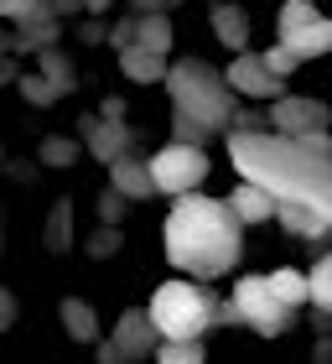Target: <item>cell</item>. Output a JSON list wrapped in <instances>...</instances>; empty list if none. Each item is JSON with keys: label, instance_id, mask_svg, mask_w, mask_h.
<instances>
[{"label": "cell", "instance_id": "6da1fadb", "mask_svg": "<svg viewBox=\"0 0 332 364\" xmlns=\"http://www.w3.org/2000/svg\"><path fill=\"white\" fill-rule=\"evenodd\" d=\"M228 161L244 182L275 193V203L306 208L332 229V136L291 141L275 130H228Z\"/></svg>", "mask_w": 332, "mask_h": 364}, {"label": "cell", "instance_id": "7a4b0ae2", "mask_svg": "<svg viewBox=\"0 0 332 364\" xmlns=\"http://www.w3.org/2000/svg\"><path fill=\"white\" fill-rule=\"evenodd\" d=\"M161 250L172 271L192 276V281H218L244 255V224L234 219L228 198L187 193L172 203V213L161 224Z\"/></svg>", "mask_w": 332, "mask_h": 364}, {"label": "cell", "instance_id": "3957f363", "mask_svg": "<svg viewBox=\"0 0 332 364\" xmlns=\"http://www.w3.org/2000/svg\"><path fill=\"white\" fill-rule=\"evenodd\" d=\"M166 94H172L177 109V141L203 146L213 130H234L228 114H234V89L218 68H208L203 58H182L166 73Z\"/></svg>", "mask_w": 332, "mask_h": 364}, {"label": "cell", "instance_id": "277c9868", "mask_svg": "<svg viewBox=\"0 0 332 364\" xmlns=\"http://www.w3.org/2000/svg\"><path fill=\"white\" fill-rule=\"evenodd\" d=\"M145 312H151L156 333L172 338V343H197V338H208V328L223 323V302L192 276L161 281L151 291V302H145Z\"/></svg>", "mask_w": 332, "mask_h": 364}, {"label": "cell", "instance_id": "5b68a950", "mask_svg": "<svg viewBox=\"0 0 332 364\" xmlns=\"http://www.w3.org/2000/svg\"><path fill=\"white\" fill-rule=\"evenodd\" d=\"M275 42L291 47L301 63L332 53V16L317 11V0H286L275 16Z\"/></svg>", "mask_w": 332, "mask_h": 364}, {"label": "cell", "instance_id": "8992f818", "mask_svg": "<svg viewBox=\"0 0 332 364\" xmlns=\"http://www.w3.org/2000/svg\"><path fill=\"white\" fill-rule=\"evenodd\" d=\"M151 161V182H156V193H166V198H187V193H197L208 182V151L203 146H192V141H166L161 151H151L145 156Z\"/></svg>", "mask_w": 332, "mask_h": 364}, {"label": "cell", "instance_id": "52a82bcc", "mask_svg": "<svg viewBox=\"0 0 332 364\" xmlns=\"http://www.w3.org/2000/svg\"><path fill=\"white\" fill-rule=\"evenodd\" d=\"M228 302H234L239 323L249 328V333H260V338H280V333L296 323V312L270 291V276H239Z\"/></svg>", "mask_w": 332, "mask_h": 364}, {"label": "cell", "instance_id": "ba28073f", "mask_svg": "<svg viewBox=\"0 0 332 364\" xmlns=\"http://www.w3.org/2000/svg\"><path fill=\"white\" fill-rule=\"evenodd\" d=\"M332 125V109L322 99H301V94H280L270 105V130L275 136H291V141H311V136H327Z\"/></svg>", "mask_w": 332, "mask_h": 364}, {"label": "cell", "instance_id": "9c48e42d", "mask_svg": "<svg viewBox=\"0 0 332 364\" xmlns=\"http://www.w3.org/2000/svg\"><path fill=\"white\" fill-rule=\"evenodd\" d=\"M228 89L244 94V99H280L286 94V78L270 73V63H265V53H234V63L223 68Z\"/></svg>", "mask_w": 332, "mask_h": 364}, {"label": "cell", "instance_id": "30bf717a", "mask_svg": "<svg viewBox=\"0 0 332 364\" xmlns=\"http://www.w3.org/2000/svg\"><path fill=\"white\" fill-rule=\"evenodd\" d=\"M109 343H114V354H120V359L130 364V359H145V354H156V349H161V333H156L151 312L140 307V312H125V318L114 323V338H109Z\"/></svg>", "mask_w": 332, "mask_h": 364}, {"label": "cell", "instance_id": "8fae6325", "mask_svg": "<svg viewBox=\"0 0 332 364\" xmlns=\"http://www.w3.org/2000/svg\"><path fill=\"white\" fill-rule=\"evenodd\" d=\"M228 208H234V219L244 224V229H255V224H270L275 213H280V203H275V193H265L260 182H234V193H228Z\"/></svg>", "mask_w": 332, "mask_h": 364}, {"label": "cell", "instance_id": "7c38bea8", "mask_svg": "<svg viewBox=\"0 0 332 364\" xmlns=\"http://www.w3.org/2000/svg\"><path fill=\"white\" fill-rule=\"evenodd\" d=\"M109 182H114V193H125V198H151V193H156L151 161H145V156H114Z\"/></svg>", "mask_w": 332, "mask_h": 364}, {"label": "cell", "instance_id": "4fadbf2b", "mask_svg": "<svg viewBox=\"0 0 332 364\" xmlns=\"http://www.w3.org/2000/svg\"><path fill=\"white\" fill-rule=\"evenodd\" d=\"M120 68L135 78V84H156V78H166L172 68H166L161 53H145V47H120Z\"/></svg>", "mask_w": 332, "mask_h": 364}, {"label": "cell", "instance_id": "5bb4252c", "mask_svg": "<svg viewBox=\"0 0 332 364\" xmlns=\"http://www.w3.org/2000/svg\"><path fill=\"white\" fill-rule=\"evenodd\" d=\"M270 291H275L291 312L301 307V302H311V281H306V271H296V266H275V271H270Z\"/></svg>", "mask_w": 332, "mask_h": 364}, {"label": "cell", "instance_id": "9a60e30c", "mask_svg": "<svg viewBox=\"0 0 332 364\" xmlns=\"http://www.w3.org/2000/svg\"><path fill=\"white\" fill-rule=\"evenodd\" d=\"M213 31H218L223 47H234V53H249V16L239 6H218L213 11Z\"/></svg>", "mask_w": 332, "mask_h": 364}, {"label": "cell", "instance_id": "2e32d148", "mask_svg": "<svg viewBox=\"0 0 332 364\" xmlns=\"http://www.w3.org/2000/svg\"><path fill=\"white\" fill-rule=\"evenodd\" d=\"M62 328H68V338H78V343H99L94 307H89V302H78V296H68V302H62Z\"/></svg>", "mask_w": 332, "mask_h": 364}, {"label": "cell", "instance_id": "e0dca14e", "mask_svg": "<svg viewBox=\"0 0 332 364\" xmlns=\"http://www.w3.org/2000/svg\"><path fill=\"white\" fill-rule=\"evenodd\" d=\"M130 31H140L130 47H145V53H161L166 58V47H172V26H166V16H145V21H135Z\"/></svg>", "mask_w": 332, "mask_h": 364}, {"label": "cell", "instance_id": "ac0fdd59", "mask_svg": "<svg viewBox=\"0 0 332 364\" xmlns=\"http://www.w3.org/2000/svg\"><path fill=\"white\" fill-rule=\"evenodd\" d=\"M306 281H311V307L332 318V255H322L317 266L306 271Z\"/></svg>", "mask_w": 332, "mask_h": 364}, {"label": "cell", "instance_id": "d6986e66", "mask_svg": "<svg viewBox=\"0 0 332 364\" xmlns=\"http://www.w3.org/2000/svg\"><path fill=\"white\" fill-rule=\"evenodd\" d=\"M156 364H208V349H203V338L197 343H172V338H161V349L151 354Z\"/></svg>", "mask_w": 332, "mask_h": 364}, {"label": "cell", "instance_id": "ffe728a7", "mask_svg": "<svg viewBox=\"0 0 332 364\" xmlns=\"http://www.w3.org/2000/svg\"><path fill=\"white\" fill-rule=\"evenodd\" d=\"M265 63H270V73H275V78H291L296 68H301V58H296L291 47H280V42H275V47H265Z\"/></svg>", "mask_w": 332, "mask_h": 364}, {"label": "cell", "instance_id": "44dd1931", "mask_svg": "<svg viewBox=\"0 0 332 364\" xmlns=\"http://www.w3.org/2000/svg\"><path fill=\"white\" fill-rule=\"evenodd\" d=\"M11 323H16V291H11V287H0V333H6Z\"/></svg>", "mask_w": 332, "mask_h": 364}, {"label": "cell", "instance_id": "7402d4cb", "mask_svg": "<svg viewBox=\"0 0 332 364\" xmlns=\"http://www.w3.org/2000/svg\"><path fill=\"white\" fill-rule=\"evenodd\" d=\"M0 6H6V0H0Z\"/></svg>", "mask_w": 332, "mask_h": 364}, {"label": "cell", "instance_id": "603a6c76", "mask_svg": "<svg viewBox=\"0 0 332 364\" xmlns=\"http://www.w3.org/2000/svg\"><path fill=\"white\" fill-rule=\"evenodd\" d=\"M327 240H332V235H327Z\"/></svg>", "mask_w": 332, "mask_h": 364}]
</instances>
